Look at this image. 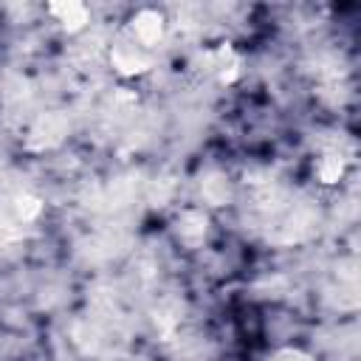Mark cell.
<instances>
[{
  "label": "cell",
  "instance_id": "2",
  "mask_svg": "<svg viewBox=\"0 0 361 361\" xmlns=\"http://www.w3.org/2000/svg\"><path fill=\"white\" fill-rule=\"evenodd\" d=\"M54 17H56V23H62V25H71V28H79V25H85L87 23V8L82 6V3H62V6H51L48 8Z\"/></svg>",
  "mask_w": 361,
  "mask_h": 361
},
{
  "label": "cell",
  "instance_id": "1",
  "mask_svg": "<svg viewBox=\"0 0 361 361\" xmlns=\"http://www.w3.org/2000/svg\"><path fill=\"white\" fill-rule=\"evenodd\" d=\"M127 37H130L133 42H138L141 48L149 51V48L158 45L161 37H164V17H161L158 11H152V8H141V11L133 17V23H130Z\"/></svg>",
  "mask_w": 361,
  "mask_h": 361
}]
</instances>
